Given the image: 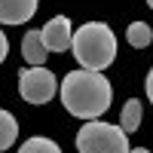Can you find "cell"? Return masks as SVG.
I'll return each instance as SVG.
<instances>
[{"mask_svg": "<svg viewBox=\"0 0 153 153\" xmlns=\"http://www.w3.org/2000/svg\"><path fill=\"white\" fill-rule=\"evenodd\" d=\"M147 3H150V6H153V0H147Z\"/></svg>", "mask_w": 153, "mask_h": 153, "instance_id": "cell-15", "label": "cell"}, {"mask_svg": "<svg viewBox=\"0 0 153 153\" xmlns=\"http://www.w3.org/2000/svg\"><path fill=\"white\" fill-rule=\"evenodd\" d=\"M16 138H19V123H16V117H12L9 110L0 107V153L16 144Z\"/></svg>", "mask_w": 153, "mask_h": 153, "instance_id": "cell-8", "label": "cell"}, {"mask_svg": "<svg viewBox=\"0 0 153 153\" xmlns=\"http://www.w3.org/2000/svg\"><path fill=\"white\" fill-rule=\"evenodd\" d=\"M71 49H74V58L80 61V68L104 71L117 58V37L104 22H86L80 25V31L71 34Z\"/></svg>", "mask_w": 153, "mask_h": 153, "instance_id": "cell-2", "label": "cell"}, {"mask_svg": "<svg viewBox=\"0 0 153 153\" xmlns=\"http://www.w3.org/2000/svg\"><path fill=\"white\" fill-rule=\"evenodd\" d=\"M6 55H9V40H6V34L0 31V65L6 61Z\"/></svg>", "mask_w": 153, "mask_h": 153, "instance_id": "cell-12", "label": "cell"}, {"mask_svg": "<svg viewBox=\"0 0 153 153\" xmlns=\"http://www.w3.org/2000/svg\"><path fill=\"white\" fill-rule=\"evenodd\" d=\"M126 40H129V46H135V49H147V46L153 43L150 25H147V22H132L129 31H126Z\"/></svg>", "mask_w": 153, "mask_h": 153, "instance_id": "cell-9", "label": "cell"}, {"mask_svg": "<svg viewBox=\"0 0 153 153\" xmlns=\"http://www.w3.org/2000/svg\"><path fill=\"white\" fill-rule=\"evenodd\" d=\"M55 74L46 71L43 65H28L19 71V95L28 101V104H46V101L55 98Z\"/></svg>", "mask_w": 153, "mask_h": 153, "instance_id": "cell-4", "label": "cell"}, {"mask_svg": "<svg viewBox=\"0 0 153 153\" xmlns=\"http://www.w3.org/2000/svg\"><path fill=\"white\" fill-rule=\"evenodd\" d=\"M129 153H150L147 147H135V150H129Z\"/></svg>", "mask_w": 153, "mask_h": 153, "instance_id": "cell-14", "label": "cell"}, {"mask_svg": "<svg viewBox=\"0 0 153 153\" xmlns=\"http://www.w3.org/2000/svg\"><path fill=\"white\" fill-rule=\"evenodd\" d=\"M138 126H141V101L138 98H129L123 104V120H120V129L126 132V135H132Z\"/></svg>", "mask_w": 153, "mask_h": 153, "instance_id": "cell-10", "label": "cell"}, {"mask_svg": "<svg viewBox=\"0 0 153 153\" xmlns=\"http://www.w3.org/2000/svg\"><path fill=\"white\" fill-rule=\"evenodd\" d=\"M37 16V0H0V25H25Z\"/></svg>", "mask_w": 153, "mask_h": 153, "instance_id": "cell-6", "label": "cell"}, {"mask_svg": "<svg viewBox=\"0 0 153 153\" xmlns=\"http://www.w3.org/2000/svg\"><path fill=\"white\" fill-rule=\"evenodd\" d=\"M147 95H150V98H153V71H150V74H147Z\"/></svg>", "mask_w": 153, "mask_h": 153, "instance_id": "cell-13", "label": "cell"}, {"mask_svg": "<svg viewBox=\"0 0 153 153\" xmlns=\"http://www.w3.org/2000/svg\"><path fill=\"white\" fill-rule=\"evenodd\" d=\"M76 150L80 153H129V135L120 126L101 123L98 117L89 120L80 135H76Z\"/></svg>", "mask_w": 153, "mask_h": 153, "instance_id": "cell-3", "label": "cell"}, {"mask_svg": "<svg viewBox=\"0 0 153 153\" xmlns=\"http://www.w3.org/2000/svg\"><path fill=\"white\" fill-rule=\"evenodd\" d=\"M71 19L68 16H55L49 19L43 28H40V40L46 46V52H65V49H71Z\"/></svg>", "mask_w": 153, "mask_h": 153, "instance_id": "cell-5", "label": "cell"}, {"mask_svg": "<svg viewBox=\"0 0 153 153\" xmlns=\"http://www.w3.org/2000/svg\"><path fill=\"white\" fill-rule=\"evenodd\" d=\"M61 92V104H65L68 113L80 120H95L101 117L110 101H113V89L107 83L104 71H89V68H80V71H71L58 86Z\"/></svg>", "mask_w": 153, "mask_h": 153, "instance_id": "cell-1", "label": "cell"}, {"mask_svg": "<svg viewBox=\"0 0 153 153\" xmlns=\"http://www.w3.org/2000/svg\"><path fill=\"white\" fill-rule=\"evenodd\" d=\"M19 153H61V147L52 138H28V141L19 147Z\"/></svg>", "mask_w": 153, "mask_h": 153, "instance_id": "cell-11", "label": "cell"}, {"mask_svg": "<svg viewBox=\"0 0 153 153\" xmlns=\"http://www.w3.org/2000/svg\"><path fill=\"white\" fill-rule=\"evenodd\" d=\"M22 55H25V61L28 65H43L46 61V46H43V40H40V31H28L22 37Z\"/></svg>", "mask_w": 153, "mask_h": 153, "instance_id": "cell-7", "label": "cell"}]
</instances>
